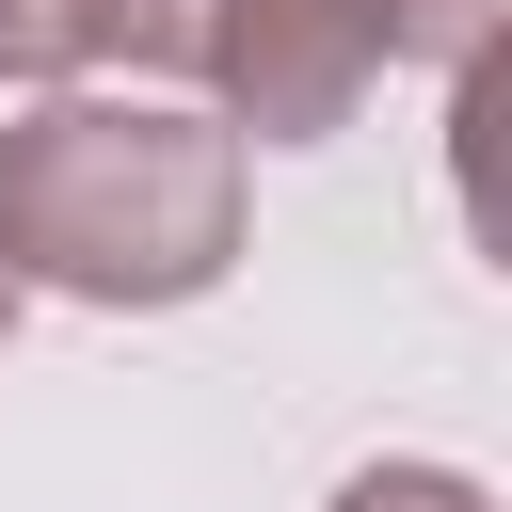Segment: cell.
<instances>
[{
	"label": "cell",
	"mask_w": 512,
	"mask_h": 512,
	"mask_svg": "<svg viewBox=\"0 0 512 512\" xmlns=\"http://www.w3.org/2000/svg\"><path fill=\"white\" fill-rule=\"evenodd\" d=\"M496 32H512V0H384V48L400 64H448V80H480Z\"/></svg>",
	"instance_id": "cell-4"
},
{
	"label": "cell",
	"mask_w": 512,
	"mask_h": 512,
	"mask_svg": "<svg viewBox=\"0 0 512 512\" xmlns=\"http://www.w3.org/2000/svg\"><path fill=\"white\" fill-rule=\"evenodd\" d=\"M0 80H16V96L80 80V0H0Z\"/></svg>",
	"instance_id": "cell-6"
},
{
	"label": "cell",
	"mask_w": 512,
	"mask_h": 512,
	"mask_svg": "<svg viewBox=\"0 0 512 512\" xmlns=\"http://www.w3.org/2000/svg\"><path fill=\"white\" fill-rule=\"evenodd\" d=\"M384 0H208L192 32V112L256 160V144H336L384 96Z\"/></svg>",
	"instance_id": "cell-2"
},
{
	"label": "cell",
	"mask_w": 512,
	"mask_h": 512,
	"mask_svg": "<svg viewBox=\"0 0 512 512\" xmlns=\"http://www.w3.org/2000/svg\"><path fill=\"white\" fill-rule=\"evenodd\" d=\"M192 32H208V0H80V80L176 96V80H192Z\"/></svg>",
	"instance_id": "cell-3"
},
{
	"label": "cell",
	"mask_w": 512,
	"mask_h": 512,
	"mask_svg": "<svg viewBox=\"0 0 512 512\" xmlns=\"http://www.w3.org/2000/svg\"><path fill=\"white\" fill-rule=\"evenodd\" d=\"M256 240V160L144 80H48L0 128V272L32 304L96 320H176L240 272Z\"/></svg>",
	"instance_id": "cell-1"
},
{
	"label": "cell",
	"mask_w": 512,
	"mask_h": 512,
	"mask_svg": "<svg viewBox=\"0 0 512 512\" xmlns=\"http://www.w3.org/2000/svg\"><path fill=\"white\" fill-rule=\"evenodd\" d=\"M320 512H496V496H480V464H416L400 448V464H352Z\"/></svg>",
	"instance_id": "cell-5"
},
{
	"label": "cell",
	"mask_w": 512,
	"mask_h": 512,
	"mask_svg": "<svg viewBox=\"0 0 512 512\" xmlns=\"http://www.w3.org/2000/svg\"><path fill=\"white\" fill-rule=\"evenodd\" d=\"M16 304H32V288H16V272H0V352H16Z\"/></svg>",
	"instance_id": "cell-7"
}]
</instances>
